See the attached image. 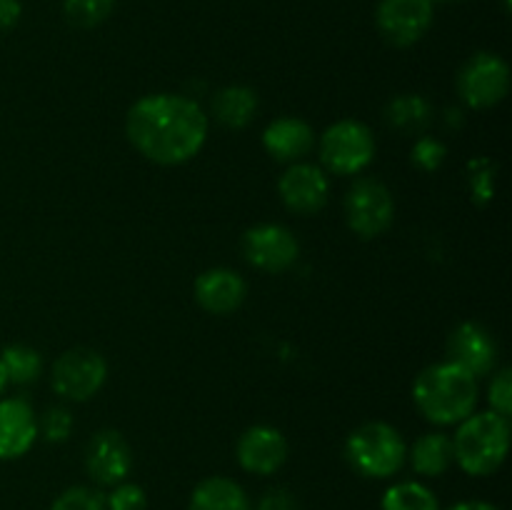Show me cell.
Masks as SVG:
<instances>
[{
  "instance_id": "ffe728a7",
  "label": "cell",
  "mask_w": 512,
  "mask_h": 510,
  "mask_svg": "<svg viewBox=\"0 0 512 510\" xmlns=\"http://www.w3.org/2000/svg\"><path fill=\"white\" fill-rule=\"evenodd\" d=\"M453 438L445 433H425L420 435L410 450V463L418 475L425 478H438L453 465Z\"/></svg>"
},
{
  "instance_id": "d6a6232c",
  "label": "cell",
  "mask_w": 512,
  "mask_h": 510,
  "mask_svg": "<svg viewBox=\"0 0 512 510\" xmlns=\"http://www.w3.org/2000/svg\"><path fill=\"white\" fill-rule=\"evenodd\" d=\"M448 510H500V508L493 503H485V500H463V503H455L453 508Z\"/></svg>"
},
{
  "instance_id": "8fae6325",
  "label": "cell",
  "mask_w": 512,
  "mask_h": 510,
  "mask_svg": "<svg viewBox=\"0 0 512 510\" xmlns=\"http://www.w3.org/2000/svg\"><path fill=\"white\" fill-rule=\"evenodd\" d=\"M133 468V450L118 430H100L85 448V470L98 485H118Z\"/></svg>"
},
{
  "instance_id": "8992f818",
  "label": "cell",
  "mask_w": 512,
  "mask_h": 510,
  "mask_svg": "<svg viewBox=\"0 0 512 510\" xmlns=\"http://www.w3.org/2000/svg\"><path fill=\"white\" fill-rule=\"evenodd\" d=\"M345 218L350 230L370 240L383 235L393 225L395 203L390 190L380 180L360 178L345 195Z\"/></svg>"
},
{
  "instance_id": "836d02e7",
  "label": "cell",
  "mask_w": 512,
  "mask_h": 510,
  "mask_svg": "<svg viewBox=\"0 0 512 510\" xmlns=\"http://www.w3.org/2000/svg\"><path fill=\"white\" fill-rule=\"evenodd\" d=\"M5 385H8V378H5V370H3V363H0V395H3Z\"/></svg>"
},
{
  "instance_id": "4fadbf2b",
  "label": "cell",
  "mask_w": 512,
  "mask_h": 510,
  "mask_svg": "<svg viewBox=\"0 0 512 510\" xmlns=\"http://www.w3.org/2000/svg\"><path fill=\"white\" fill-rule=\"evenodd\" d=\"M240 468L253 475H273L288 460V440L270 425H253L238 440Z\"/></svg>"
},
{
  "instance_id": "9c48e42d",
  "label": "cell",
  "mask_w": 512,
  "mask_h": 510,
  "mask_svg": "<svg viewBox=\"0 0 512 510\" xmlns=\"http://www.w3.org/2000/svg\"><path fill=\"white\" fill-rule=\"evenodd\" d=\"M375 25L390 45L410 48L433 25V3L430 0H380L375 10Z\"/></svg>"
},
{
  "instance_id": "f546056e",
  "label": "cell",
  "mask_w": 512,
  "mask_h": 510,
  "mask_svg": "<svg viewBox=\"0 0 512 510\" xmlns=\"http://www.w3.org/2000/svg\"><path fill=\"white\" fill-rule=\"evenodd\" d=\"M255 510H298V500L288 488H270L260 495Z\"/></svg>"
},
{
  "instance_id": "603a6c76",
  "label": "cell",
  "mask_w": 512,
  "mask_h": 510,
  "mask_svg": "<svg viewBox=\"0 0 512 510\" xmlns=\"http://www.w3.org/2000/svg\"><path fill=\"white\" fill-rule=\"evenodd\" d=\"M0 363H3L5 378L8 383L28 385L35 383L43 373V360H40L38 350L28 348V345H8L0 353Z\"/></svg>"
},
{
  "instance_id": "4dcf8cb0",
  "label": "cell",
  "mask_w": 512,
  "mask_h": 510,
  "mask_svg": "<svg viewBox=\"0 0 512 510\" xmlns=\"http://www.w3.org/2000/svg\"><path fill=\"white\" fill-rule=\"evenodd\" d=\"M473 175H470V185H473V195L478 203H488L493 198L495 188H493V170H485V173H478V170L470 165Z\"/></svg>"
},
{
  "instance_id": "30bf717a",
  "label": "cell",
  "mask_w": 512,
  "mask_h": 510,
  "mask_svg": "<svg viewBox=\"0 0 512 510\" xmlns=\"http://www.w3.org/2000/svg\"><path fill=\"white\" fill-rule=\"evenodd\" d=\"M243 253L250 265L265 273H283L298 260L300 245L283 225H255L245 233Z\"/></svg>"
},
{
  "instance_id": "484cf974",
  "label": "cell",
  "mask_w": 512,
  "mask_h": 510,
  "mask_svg": "<svg viewBox=\"0 0 512 510\" xmlns=\"http://www.w3.org/2000/svg\"><path fill=\"white\" fill-rule=\"evenodd\" d=\"M445 155H448L445 145L438 138H430V135H423V138L415 140L413 150H410V160L420 170H425V173H435L443 165Z\"/></svg>"
},
{
  "instance_id": "e575fe53",
  "label": "cell",
  "mask_w": 512,
  "mask_h": 510,
  "mask_svg": "<svg viewBox=\"0 0 512 510\" xmlns=\"http://www.w3.org/2000/svg\"><path fill=\"white\" fill-rule=\"evenodd\" d=\"M430 3H433V5H435V3H445V0H430Z\"/></svg>"
},
{
  "instance_id": "cb8c5ba5",
  "label": "cell",
  "mask_w": 512,
  "mask_h": 510,
  "mask_svg": "<svg viewBox=\"0 0 512 510\" xmlns=\"http://www.w3.org/2000/svg\"><path fill=\"white\" fill-rule=\"evenodd\" d=\"M115 0H63V13L75 28H95L113 13Z\"/></svg>"
},
{
  "instance_id": "2e32d148",
  "label": "cell",
  "mask_w": 512,
  "mask_h": 510,
  "mask_svg": "<svg viewBox=\"0 0 512 510\" xmlns=\"http://www.w3.org/2000/svg\"><path fill=\"white\" fill-rule=\"evenodd\" d=\"M195 300L213 315H228L245 300V280L228 268H213L198 275L193 285Z\"/></svg>"
},
{
  "instance_id": "5b68a950",
  "label": "cell",
  "mask_w": 512,
  "mask_h": 510,
  "mask_svg": "<svg viewBox=\"0 0 512 510\" xmlns=\"http://www.w3.org/2000/svg\"><path fill=\"white\" fill-rule=\"evenodd\" d=\"M375 138L360 120H338L320 138V160L335 175H355L373 163Z\"/></svg>"
},
{
  "instance_id": "ba28073f",
  "label": "cell",
  "mask_w": 512,
  "mask_h": 510,
  "mask_svg": "<svg viewBox=\"0 0 512 510\" xmlns=\"http://www.w3.org/2000/svg\"><path fill=\"white\" fill-rule=\"evenodd\" d=\"M105 375H108V365L103 355L88 348L68 350L53 365V390L60 398L83 403L103 388Z\"/></svg>"
},
{
  "instance_id": "3957f363",
  "label": "cell",
  "mask_w": 512,
  "mask_h": 510,
  "mask_svg": "<svg viewBox=\"0 0 512 510\" xmlns=\"http://www.w3.org/2000/svg\"><path fill=\"white\" fill-rule=\"evenodd\" d=\"M508 448L510 425L498 413L468 415L453 438L455 463L475 478L493 475L503 465Z\"/></svg>"
},
{
  "instance_id": "d4e9b609",
  "label": "cell",
  "mask_w": 512,
  "mask_h": 510,
  "mask_svg": "<svg viewBox=\"0 0 512 510\" xmlns=\"http://www.w3.org/2000/svg\"><path fill=\"white\" fill-rule=\"evenodd\" d=\"M50 510H105V498L98 490L73 485L53 500Z\"/></svg>"
},
{
  "instance_id": "83f0119b",
  "label": "cell",
  "mask_w": 512,
  "mask_h": 510,
  "mask_svg": "<svg viewBox=\"0 0 512 510\" xmlns=\"http://www.w3.org/2000/svg\"><path fill=\"white\" fill-rule=\"evenodd\" d=\"M43 435L48 443H63L68 440L70 430H73V418L65 408H50L43 418Z\"/></svg>"
},
{
  "instance_id": "7a4b0ae2",
  "label": "cell",
  "mask_w": 512,
  "mask_h": 510,
  "mask_svg": "<svg viewBox=\"0 0 512 510\" xmlns=\"http://www.w3.org/2000/svg\"><path fill=\"white\" fill-rule=\"evenodd\" d=\"M413 400L420 413L438 425L463 423L478 403V380L458 363L425 368L413 385Z\"/></svg>"
},
{
  "instance_id": "52a82bcc",
  "label": "cell",
  "mask_w": 512,
  "mask_h": 510,
  "mask_svg": "<svg viewBox=\"0 0 512 510\" xmlns=\"http://www.w3.org/2000/svg\"><path fill=\"white\" fill-rule=\"evenodd\" d=\"M510 68L500 55L478 53L463 65L458 75V93L468 108L485 110L508 95Z\"/></svg>"
},
{
  "instance_id": "277c9868",
  "label": "cell",
  "mask_w": 512,
  "mask_h": 510,
  "mask_svg": "<svg viewBox=\"0 0 512 510\" xmlns=\"http://www.w3.org/2000/svg\"><path fill=\"white\" fill-rule=\"evenodd\" d=\"M345 460L363 478L385 480L405 465L408 445L393 425L365 423L345 440Z\"/></svg>"
},
{
  "instance_id": "6da1fadb",
  "label": "cell",
  "mask_w": 512,
  "mask_h": 510,
  "mask_svg": "<svg viewBox=\"0 0 512 510\" xmlns=\"http://www.w3.org/2000/svg\"><path fill=\"white\" fill-rule=\"evenodd\" d=\"M125 133L140 155L158 165L195 158L208 138V115L185 95H145L125 118Z\"/></svg>"
},
{
  "instance_id": "9a60e30c",
  "label": "cell",
  "mask_w": 512,
  "mask_h": 510,
  "mask_svg": "<svg viewBox=\"0 0 512 510\" xmlns=\"http://www.w3.org/2000/svg\"><path fill=\"white\" fill-rule=\"evenodd\" d=\"M38 438V420L23 398L0 400V460L23 458Z\"/></svg>"
},
{
  "instance_id": "4316f807",
  "label": "cell",
  "mask_w": 512,
  "mask_h": 510,
  "mask_svg": "<svg viewBox=\"0 0 512 510\" xmlns=\"http://www.w3.org/2000/svg\"><path fill=\"white\" fill-rule=\"evenodd\" d=\"M148 508V495L135 483H118L105 498V510H145Z\"/></svg>"
},
{
  "instance_id": "f1b7e54d",
  "label": "cell",
  "mask_w": 512,
  "mask_h": 510,
  "mask_svg": "<svg viewBox=\"0 0 512 510\" xmlns=\"http://www.w3.org/2000/svg\"><path fill=\"white\" fill-rule=\"evenodd\" d=\"M490 405H493V413L510 418L512 413V373L510 370H500L498 378L490 383Z\"/></svg>"
},
{
  "instance_id": "ac0fdd59",
  "label": "cell",
  "mask_w": 512,
  "mask_h": 510,
  "mask_svg": "<svg viewBox=\"0 0 512 510\" xmlns=\"http://www.w3.org/2000/svg\"><path fill=\"white\" fill-rule=\"evenodd\" d=\"M190 510H253L243 485L233 478L213 475L195 485L190 495Z\"/></svg>"
},
{
  "instance_id": "44dd1931",
  "label": "cell",
  "mask_w": 512,
  "mask_h": 510,
  "mask_svg": "<svg viewBox=\"0 0 512 510\" xmlns=\"http://www.w3.org/2000/svg\"><path fill=\"white\" fill-rule=\"evenodd\" d=\"M385 120L400 133L420 135L433 123V103L423 95H398L385 108Z\"/></svg>"
},
{
  "instance_id": "7402d4cb",
  "label": "cell",
  "mask_w": 512,
  "mask_h": 510,
  "mask_svg": "<svg viewBox=\"0 0 512 510\" xmlns=\"http://www.w3.org/2000/svg\"><path fill=\"white\" fill-rule=\"evenodd\" d=\"M380 510H440L438 498L430 488L415 480L390 485L380 500Z\"/></svg>"
},
{
  "instance_id": "e0dca14e",
  "label": "cell",
  "mask_w": 512,
  "mask_h": 510,
  "mask_svg": "<svg viewBox=\"0 0 512 510\" xmlns=\"http://www.w3.org/2000/svg\"><path fill=\"white\" fill-rule=\"evenodd\" d=\"M315 135L305 120L285 115V118L273 120L263 133V145L275 160L280 163H295L305 158L313 150Z\"/></svg>"
},
{
  "instance_id": "5bb4252c",
  "label": "cell",
  "mask_w": 512,
  "mask_h": 510,
  "mask_svg": "<svg viewBox=\"0 0 512 510\" xmlns=\"http://www.w3.org/2000/svg\"><path fill=\"white\" fill-rule=\"evenodd\" d=\"M448 353L450 363H458L460 368L480 378L493 370L495 360H498V345L483 325L463 323L450 333Z\"/></svg>"
},
{
  "instance_id": "d6986e66",
  "label": "cell",
  "mask_w": 512,
  "mask_h": 510,
  "mask_svg": "<svg viewBox=\"0 0 512 510\" xmlns=\"http://www.w3.org/2000/svg\"><path fill=\"white\" fill-rule=\"evenodd\" d=\"M258 113V95L245 85H228L213 98V115L225 128L240 130L253 123Z\"/></svg>"
},
{
  "instance_id": "7c38bea8",
  "label": "cell",
  "mask_w": 512,
  "mask_h": 510,
  "mask_svg": "<svg viewBox=\"0 0 512 510\" xmlns=\"http://www.w3.org/2000/svg\"><path fill=\"white\" fill-rule=\"evenodd\" d=\"M328 175L310 163H295L280 178V198L285 208L298 215H313L328 203Z\"/></svg>"
},
{
  "instance_id": "1f68e13d",
  "label": "cell",
  "mask_w": 512,
  "mask_h": 510,
  "mask_svg": "<svg viewBox=\"0 0 512 510\" xmlns=\"http://www.w3.org/2000/svg\"><path fill=\"white\" fill-rule=\"evenodd\" d=\"M23 15V5L20 0H0V33L15 28Z\"/></svg>"
}]
</instances>
